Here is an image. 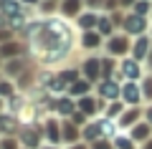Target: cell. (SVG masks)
Returning <instances> with one entry per match:
<instances>
[{"label":"cell","instance_id":"cell-3","mask_svg":"<svg viewBox=\"0 0 152 149\" xmlns=\"http://www.w3.org/2000/svg\"><path fill=\"white\" fill-rule=\"evenodd\" d=\"M20 142L26 144V147H38V142H41V132H36V129H23L20 132Z\"/></svg>","mask_w":152,"mask_h":149},{"label":"cell","instance_id":"cell-30","mask_svg":"<svg viewBox=\"0 0 152 149\" xmlns=\"http://www.w3.org/2000/svg\"><path fill=\"white\" fill-rule=\"evenodd\" d=\"M86 3H89V8H99V5L104 3V0H86Z\"/></svg>","mask_w":152,"mask_h":149},{"label":"cell","instance_id":"cell-28","mask_svg":"<svg viewBox=\"0 0 152 149\" xmlns=\"http://www.w3.org/2000/svg\"><path fill=\"white\" fill-rule=\"evenodd\" d=\"M117 147L119 149H132V142L129 139H117Z\"/></svg>","mask_w":152,"mask_h":149},{"label":"cell","instance_id":"cell-27","mask_svg":"<svg viewBox=\"0 0 152 149\" xmlns=\"http://www.w3.org/2000/svg\"><path fill=\"white\" fill-rule=\"evenodd\" d=\"M142 89H145V96H147V99H152V78H147Z\"/></svg>","mask_w":152,"mask_h":149},{"label":"cell","instance_id":"cell-8","mask_svg":"<svg viewBox=\"0 0 152 149\" xmlns=\"http://www.w3.org/2000/svg\"><path fill=\"white\" fill-rule=\"evenodd\" d=\"M99 68H102V61H99V58H89L86 63H84V73H86V78H96Z\"/></svg>","mask_w":152,"mask_h":149},{"label":"cell","instance_id":"cell-29","mask_svg":"<svg viewBox=\"0 0 152 149\" xmlns=\"http://www.w3.org/2000/svg\"><path fill=\"white\" fill-rule=\"evenodd\" d=\"M91 149H112V144L102 139V142H94V147H91Z\"/></svg>","mask_w":152,"mask_h":149},{"label":"cell","instance_id":"cell-34","mask_svg":"<svg viewBox=\"0 0 152 149\" xmlns=\"http://www.w3.org/2000/svg\"><path fill=\"white\" fill-rule=\"evenodd\" d=\"M71 149H86V147H81V144H79V147H71Z\"/></svg>","mask_w":152,"mask_h":149},{"label":"cell","instance_id":"cell-4","mask_svg":"<svg viewBox=\"0 0 152 149\" xmlns=\"http://www.w3.org/2000/svg\"><path fill=\"white\" fill-rule=\"evenodd\" d=\"M152 126L150 124H137V126H132V142H145V139L152 137Z\"/></svg>","mask_w":152,"mask_h":149},{"label":"cell","instance_id":"cell-24","mask_svg":"<svg viewBox=\"0 0 152 149\" xmlns=\"http://www.w3.org/2000/svg\"><path fill=\"white\" fill-rule=\"evenodd\" d=\"M8 71H10V73H20L23 63H20V61H10V63H8Z\"/></svg>","mask_w":152,"mask_h":149},{"label":"cell","instance_id":"cell-1","mask_svg":"<svg viewBox=\"0 0 152 149\" xmlns=\"http://www.w3.org/2000/svg\"><path fill=\"white\" fill-rule=\"evenodd\" d=\"M124 28H127L129 33H145L147 20H145V15H137V13H134V15H129V18L124 20Z\"/></svg>","mask_w":152,"mask_h":149},{"label":"cell","instance_id":"cell-2","mask_svg":"<svg viewBox=\"0 0 152 149\" xmlns=\"http://www.w3.org/2000/svg\"><path fill=\"white\" fill-rule=\"evenodd\" d=\"M99 96H104V99H117V96H119V89H117L114 81L104 78L102 84H99Z\"/></svg>","mask_w":152,"mask_h":149},{"label":"cell","instance_id":"cell-20","mask_svg":"<svg viewBox=\"0 0 152 149\" xmlns=\"http://www.w3.org/2000/svg\"><path fill=\"white\" fill-rule=\"evenodd\" d=\"M79 106L84 109V114H96V111H94V109H96L94 99H81V101H79Z\"/></svg>","mask_w":152,"mask_h":149},{"label":"cell","instance_id":"cell-13","mask_svg":"<svg viewBox=\"0 0 152 149\" xmlns=\"http://www.w3.org/2000/svg\"><path fill=\"white\" fill-rule=\"evenodd\" d=\"M84 48H94V46H99L102 43V33H94V31H86L84 33Z\"/></svg>","mask_w":152,"mask_h":149},{"label":"cell","instance_id":"cell-22","mask_svg":"<svg viewBox=\"0 0 152 149\" xmlns=\"http://www.w3.org/2000/svg\"><path fill=\"white\" fill-rule=\"evenodd\" d=\"M13 94V84L8 81H0V96H10Z\"/></svg>","mask_w":152,"mask_h":149},{"label":"cell","instance_id":"cell-21","mask_svg":"<svg viewBox=\"0 0 152 149\" xmlns=\"http://www.w3.org/2000/svg\"><path fill=\"white\" fill-rule=\"evenodd\" d=\"M99 129H102V126H99V124H89V126L84 129V137H86V139H96L99 134H102V132H99Z\"/></svg>","mask_w":152,"mask_h":149},{"label":"cell","instance_id":"cell-23","mask_svg":"<svg viewBox=\"0 0 152 149\" xmlns=\"http://www.w3.org/2000/svg\"><path fill=\"white\" fill-rule=\"evenodd\" d=\"M61 137H66L69 142H74L79 134H76V129H74V126H69V124H66V129H64V134H61Z\"/></svg>","mask_w":152,"mask_h":149},{"label":"cell","instance_id":"cell-25","mask_svg":"<svg viewBox=\"0 0 152 149\" xmlns=\"http://www.w3.org/2000/svg\"><path fill=\"white\" fill-rule=\"evenodd\" d=\"M117 114L122 116V104H112L109 106V116H117Z\"/></svg>","mask_w":152,"mask_h":149},{"label":"cell","instance_id":"cell-6","mask_svg":"<svg viewBox=\"0 0 152 149\" xmlns=\"http://www.w3.org/2000/svg\"><path fill=\"white\" fill-rule=\"evenodd\" d=\"M127 48H129L127 38H117V36H114L112 41H109V51H112L114 56H122V53H127Z\"/></svg>","mask_w":152,"mask_h":149},{"label":"cell","instance_id":"cell-5","mask_svg":"<svg viewBox=\"0 0 152 149\" xmlns=\"http://www.w3.org/2000/svg\"><path fill=\"white\" fill-rule=\"evenodd\" d=\"M61 13L79 18V13H81V0H64V3H61Z\"/></svg>","mask_w":152,"mask_h":149},{"label":"cell","instance_id":"cell-36","mask_svg":"<svg viewBox=\"0 0 152 149\" xmlns=\"http://www.w3.org/2000/svg\"><path fill=\"white\" fill-rule=\"evenodd\" d=\"M46 149H53V147H46Z\"/></svg>","mask_w":152,"mask_h":149},{"label":"cell","instance_id":"cell-14","mask_svg":"<svg viewBox=\"0 0 152 149\" xmlns=\"http://www.w3.org/2000/svg\"><path fill=\"white\" fill-rule=\"evenodd\" d=\"M69 91H71V96H86L89 84H86V81H74V84L69 86Z\"/></svg>","mask_w":152,"mask_h":149},{"label":"cell","instance_id":"cell-31","mask_svg":"<svg viewBox=\"0 0 152 149\" xmlns=\"http://www.w3.org/2000/svg\"><path fill=\"white\" fill-rule=\"evenodd\" d=\"M137 0H119V5H134Z\"/></svg>","mask_w":152,"mask_h":149},{"label":"cell","instance_id":"cell-12","mask_svg":"<svg viewBox=\"0 0 152 149\" xmlns=\"http://www.w3.org/2000/svg\"><path fill=\"white\" fill-rule=\"evenodd\" d=\"M96 20H99L96 13H84V15H79V25H81L84 31H91V28L96 25Z\"/></svg>","mask_w":152,"mask_h":149},{"label":"cell","instance_id":"cell-19","mask_svg":"<svg viewBox=\"0 0 152 149\" xmlns=\"http://www.w3.org/2000/svg\"><path fill=\"white\" fill-rule=\"evenodd\" d=\"M46 129H48V139H51V142H58V139H61V129L56 126V121H48Z\"/></svg>","mask_w":152,"mask_h":149},{"label":"cell","instance_id":"cell-35","mask_svg":"<svg viewBox=\"0 0 152 149\" xmlns=\"http://www.w3.org/2000/svg\"><path fill=\"white\" fill-rule=\"evenodd\" d=\"M145 149H152V142H150V144H147V147H145Z\"/></svg>","mask_w":152,"mask_h":149},{"label":"cell","instance_id":"cell-9","mask_svg":"<svg viewBox=\"0 0 152 149\" xmlns=\"http://www.w3.org/2000/svg\"><path fill=\"white\" fill-rule=\"evenodd\" d=\"M122 73H124L127 78H137V76H140V63H137L134 58L124 61V63H122Z\"/></svg>","mask_w":152,"mask_h":149},{"label":"cell","instance_id":"cell-33","mask_svg":"<svg viewBox=\"0 0 152 149\" xmlns=\"http://www.w3.org/2000/svg\"><path fill=\"white\" fill-rule=\"evenodd\" d=\"M147 119H150V124H152V109H147Z\"/></svg>","mask_w":152,"mask_h":149},{"label":"cell","instance_id":"cell-26","mask_svg":"<svg viewBox=\"0 0 152 149\" xmlns=\"http://www.w3.org/2000/svg\"><path fill=\"white\" fill-rule=\"evenodd\" d=\"M0 147H3V149H18V144L13 142V139H3V142H0Z\"/></svg>","mask_w":152,"mask_h":149},{"label":"cell","instance_id":"cell-32","mask_svg":"<svg viewBox=\"0 0 152 149\" xmlns=\"http://www.w3.org/2000/svg\"><path fill=\"white\" fill-rule=\"evenodd\" d=\"M20 3H28V5H36V3H41V0H20Z\"/></svg>","mask_w":152,"mask_h":149},{"label":"cell","instance_id":"cell-37","mask_svg":"<svg viewBox=\"0 0 152 149\" xmlns=\"http://www.w3.org/2000/svg\"><path fill=\"white\" fill-rule=\"evenodd\" d=\"M150 66H152V58H150Z\"/></svg>","mask_w":152,"mask_h":149},{"label":"cell","instance_id":"cell-17","mask_svg":"<svg viewBox=\"0 0 152 149\" xmlns=\"http://www.w3.org/2000/svg\"><path fill=\"white\" fill-rule=\"evenodd\" d=\"M132 8H134L137 15H147V13H150V0H137Z\"/></svg>","mask_w":152,"mask_h":149},{"label":"cell","instance_id":"cell-11","mask_svg":"<svg viewBox=\"0 0 152 149\" xmlns=\"http://www.w3.org/2000/svg\"><path fill=\"white\" fill-rule=\"evenodd\" d=\"M20 53V46H18V43H3V46H0V58H13V56H18Z\"/></svg>","mask_w":152,"mask_h":149},{"label":"cell","instance_id":"cell-18","mask_svg":"<svg viewBox=\"0 0 152 149\" xmlns=\"http://www.w3.org/2000/svg\"><path fill=\"white\" fill-rule=\"evenodd\" d=\"M56 109H58V114H71L74 111V104H71V99H61L56 104Z\"/></svg>","mask_w":152,"mask_h":149},{"label":"cell","instance_id":"cell-16","mask_svg":"<svg viewBox=\"0 0 152 149\" xmlns=\"http://www.w3.org/2000/svg\"><path fill=\"white\" fill-rule=\"evenodd\" d=\"M96 33H102V36H112V20H109V18H99V20H96Z\"/></svg>","mask_w":152,"mask_h":149},{"label":"cell","instance_id":"cell-7","mask_svg":"<svg viewBox=\"0 0 152 149\" xmlns=\"http://www.w3.org/2000/svg\"><path fill=\"white\" fill-rule=\"evenodd\" d=\"M147 48H150V43H147V38H140V41H137L134 46H132V56H134V61H142V58H145L147 53H150Z\"/></svg>","mask_w":152,"mask_h":149},{"label":"cell","instance_id":"cell-38","mask_svg":"<svg viewBox=\"0 0 152 149\" xmlns=\"http://www.w3.org/2000/svg\"><path fill=\"white\" fill-rule=\"evenodd\" d=\"M0 106H3V104H0Z\"/></svg>","mask_w":152,"mask_h":149},{"label":"cell","instance_id":"cell-10","mask_svg":"<svg viewBox=\"0 0 152 149\" xmlns=\"http://www.w3.org/2000/svg\"><path fill=\"white\" fill-rule=\"evenodd\" d=\"M122 96H124V101H129V104H137L142 94H140V89H137L134 84H127V86H124V91H122Z\"/></svg>","mask_w":152,"mask_h":149},{"label":"cell","instance_id":"cell-15","mask_svg":"<svg viewBox=\"0 0 152 149\" xmlns=\"http://www.w3.org/2000/svg\"><path fill=\"white\" fill-rule=\"evenodd\" d=\"M137 119H140V111H137V109H129L127 114L119 116V124H122V126H129V124H134Z\"/></svg>","mask_w":152,"mask_h":149}]
</instances>
